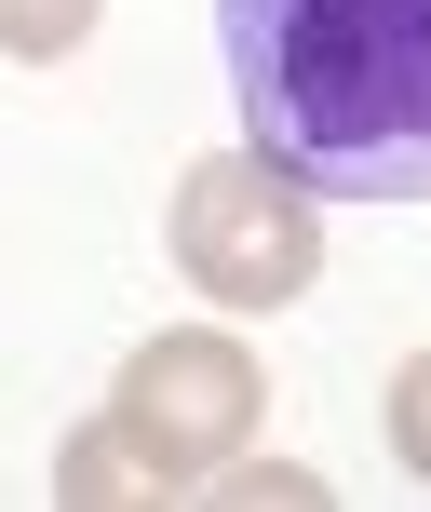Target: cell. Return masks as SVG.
I'll list each match as a JSON object with an SVG mask.
<instances>
[{
  "label": "cell",
  "instance_id": "obj_1",
  "mask_svg": "<svg viewBox=\"0 0 431 512\" xmlns=\"http://www.w3.org/2000/svg\"><path fill=\"white\" fill-rule=\"evenodd\" d=\"M216 41L310 203H431V0H216Z\"/></svg>",
  "mask_w": 431,
  "mask_h": 512
},
{
  "label": "cell",
  "instance_id": "obj_2",
  "mask_svg": "<svg viewBox=\"0 0 431 512\" xmlns=\"http://www.w3.org/2000/svg\"><path fill=\"white\" fill-rule=\"evenodd\" d=\"M310 256H324V203H310L270 149L189 162V189H176V270L203 283L216 310H283L310 283Z\"/></svg>",
  "mask_w": 431,
  "mask_h": 512
},
{
  "label": "cell",
  "instance_id": "obj_3",
  "mask_svg": "<svg viewBox=\"0 0 431 512\" xmlns=\"http://www.w3.org/2000/svg\"><path fill=\"white\" fill-rule=\"evenodd\" d=\"M122 418L149 432V459L176 472V486H216V472L243 459V432H256V364L229 351V337H149V351L122 364Z\"/></svg>",
  "mask_w": 431,
  "mask_h": 512
},
{
  "label": "cell",
  "instance_id": "obj_4",
  "mask_svg": "<svg viewBox=\"0 0 431 512\" xmlns=\"http://www.w3.org/2000/svg\"><path fill=\"white\" fill-rule=\"evenodd\" d=\"M68 499H176V472H162V459H149V432L108 405L95 432L68 445Z\"/></svg>",
  "mask_w": 431,
  "mask_h": 512
},
{
  "label": "cell",
  "instance_id": "obj_5",
  "mask_svg": "<svg viewBox=\"0 0 431 512\" xmlns=\"http://www.w3.org/2000/svg\"><path fill=\"white\" fill-rule=\"evenodd\" d=\"M81 27H95V0H0V41H14L27 68H41V54H68Z\"/></svg>",
  "mask_w": 431,
  "mask_h": 512
},
{
  "label": "cell",
  "instance_id": "obj_6",
  "mask_svg": "<svg viewBox=\"0 0 431 512\" xmlns=\"http://www.w3.org/2000/svg\"><path fill=\"white\" fill-rule=\"evenodd\" d=\"M391 445H405V472L431 486V351L405 364V378H391Z\"/></svg>",
  "mask_w": 431,
  "mask_h": 512
}]
</instances>
